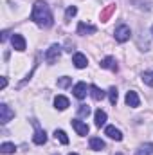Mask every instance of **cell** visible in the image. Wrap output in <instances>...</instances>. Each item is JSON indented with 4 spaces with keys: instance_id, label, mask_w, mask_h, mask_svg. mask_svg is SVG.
Returning a JSON list of instances; mask_svg holds the SVG:
<instances>
[{
    "instance_id": "cell-1",
    "label": "cell",
    "mask_w": 153,
    "mask_h": 155,
    "mask_svg": "<svg viewBox=\"0 0 153 155\" xmlns=\"http://www.w3.org/2000/svg\"><path fill=\"white\" fill-rule=\"evenodd\" d=\"M31 20L34 24H38L40 27H50L54 24L52 13H50V7L47 5V2H43V0H36L34 2L33 13H31Z\"/></svg>"
},
{
    "instance_id": "cell-2",
    "label": "cell",
    "mask_w": 153,
    "mask_h": 155,
    "mask_svg": "<svg viewBox=\"0 0 153 155\" xmlns=\"http://www.w3.org/2000/svg\"><path fill=\"white\" fill-rule=\"evenodd\" d=\"M130 36H132V31H130V27H128L126 24H121V25H117V27H115V40H117L119 43L128 41Z\"/></svg>"
},
{
    "instance_id": "cell-3",
    "label": "cell",
    "mask_w": 153,
    "mask_h": 155,
    "mask_svg": "<svg viewBox=\"0 0 153 155\" xmlns=\"http://www.w3.org/2000/svg\"><path fill=\"white\" fill-rule=\"evenodd\" d=\"M60 54H61V47H60L58 43H52V45L47 49V52H45V60H47L49 63H54V61L60 58Z\"/></svg>"
},
{
    "instance_id": "cell-4",
    "label": "cell",
    "mask_w": 153,
    "mask_h": 155,
    "mask_svg": "<svg viewBox=\"0 0 153 155\" xmlns=\"http://www.w3.org/2000/svg\"><path fill=\"white\" fill-rule=\"evenodd\" d=\"M88 90H90V87H86V83H83V81L76 83L74 88H72V92H74V96H76L77 99H85L86 94H88Z\"/></svg>"
},
{
    "instance_id": "cell-5",
    "label": "cell",
    "mask_w": 153,
    "mask_h": 155,
    "mask_svg": "<svg viewBox=\"0 0 153 155\" xmlns=\"http://www.w3.org/2000/svg\"><path fill=\"white\" fill-rule=\"evenodd\" d=\"M11 117H15V112H13L5 103H2V105H0V123L5 124V123L11 121Z\"/></svg>"
},
{
    "instance_id": "cell-6",
    "label": "cell",
    "mask_w": 153,
    "mask_h": 155,
    "mask_svg": "<svg viewBox=\"0 0 153 155\" xmlns=\"http://www.w3.org/2000/svg\"><path fill=\"white\" fill-rule=\"evenodd\" d=\"M99 65H101V69H108V71H112V72H117V69H119L114 56H106V58H103Z\"/></svg>"
},
{
    "instance_id": "cell-7",
    "label": "cell",
    "mask_w": 153,
    "mask_h": 155,
    "mask_svg": "<svg viewBox=\"0 0 153 155\" xmlns=\"http://www.w3.org/2000/svg\"><path fill=\"white\" fill-rule=\"evenodd\" d=\"M126 105L128 107H132V108H137L139 105H141V99H139V96H137V92L135 90H130V92H126Z\"/></svg>"
},
{
    "instance_id": "cell-8",
    "label": "cell",
    "mask_w": 153,
    "mask_h": 155,
    "mask_svg": "<svg viewBox=\"0 0 153 155\" xmlns=\"http://www.w3.org/2000/svg\"><path fill=\"white\" fill-rule=\"evenodd\" d=\"M11 43H13V49H16V51H25V38L22 36V35H13V38H11Z\"/></svg>"
},
{
    "instance_id": "cell-9",
    "label": "cell",
    "mask_w": 153,
    "mask_h": 155,
    "mask_svg": "<svg viewBox=\"0 0 153 155\" xmlns=\"http://www.w3.org/2000/svg\"><path fill=\"white\" fill-rule=\"evenodd\" d=\"M72 63H74V67H76V69H85V67L88 65V60H86V56H85V54L76 52V54L72 56Z\"/></svg>"
},
{
    "instance_id": "cell-10",
    "label": "cell",
    "mask_w": 153,
    "mask_h": 155,
    "mask_svg": "<svg viewBox=\"0 0 153 155\" xmlns=\"http://www.w3.org/2000/svg\"><path fill=\"white\" fill-rule=\"evenodd\" d=\"M96 31H97L96 25H90V24H85V22L77 24V35H94Z\"/></svg>"
},
{
    "instance_id": "cell-11",
    "label": "cell",
    "mask_w": 153,
    "mask_h": 155,
    "mask_svg": "<svg viewBox=\"0 0 153 155\" xmlns=\"http://www.w3.org/2000/svg\"><path fill=\"white\" fill-rule=\"evenodd\" d=\"M88 146H90V150H94V152H101V150H105V148H106L105 141H103V139H99V137H90Z\"/></svg>"
},
{
    "instance_id": "cell-12",
    "label": "cell",
    "mask_w": 153,
    "mask_h": 155,
    "mask_svg": "<svg viewBox=\"0 0 153 155\" xmlns=\"http://www.w3.org/2000/svg\"><path fill=\"white\" fill-rule=\"evenodd\" d=\"M70 124H72V128L77 132V135H86V134H88V126H86L83 121H79V119H72Z\"/></svg>"
},
{
    "instance_id": "cell-13",
    "label": "cell",
    "mask_w": 153,
    "mask_h": 155,
    "mask_svg": "<svg viewBox=\"0 0 153 155\" xmlns=\"http://www.w3.org/2000/svg\"><path fill=\"white\" fill-rule=\"evenodd\" d=\"M105 134H106L110 139H114V141H121V139H122L121 130H119V128H115V126H106V128H105Z\"/></svg>"
},
{
    "instance_id": "cell-14",
    "label": "cell",
    "mask_w": 153,
    "mask_h": 155,
    "mask_svg": "<svg viewBox=\"0 0 153 155\" xmlns=\"http://www.w3.org/2000/svg\"><path fill=\"white\" fill-rule=\"evenodd\" d=\"M69 105H70V103H69V99H67L65 96H56V97H54V107H56L58 110H67Z\"/></svg>"
},
{
    "instance_id": "cell-15",
    "label": "cell",
    "mask_w": 153,
    "mask_h": 155,
    "mask_svg": "<svg viewBox=\"0 0 153 155\" xmlns=\"http://www.w3.org/2000/svg\"><path fill=\"white\" fill-rule=\"evenodd\" d=\"M33 143L34 144H45L47 143V134L41 130V128H36L34 135H33Z\"/></svg>"
},
{
    "instance_id": "cell-16",
    "label": "cell",
    "mask_w": 153,
    "mask_h": 155,
    "mask_svg": "<svg viewBox=\"0 0 153 155\" xmlns=\"http://www.w3.org/2000/svg\"><path fill=\"white\" fill-rule=\"evenodd\" d=\"M90 96L94 97V101H103L105 99V92L99 88V87H96V85H90Z\"/></svg>"
},
{
    "instance_id": "cell-17",
    "label": "cell",
    "mask_w": 153,
    "mask_h": 155,
    "mask_svg": "<svg viewBox=\"0 0 153 155\" xmlns=\"http://www.w3.org/2000/svg\"><path fill=\"white\" fill-rule=\"evenodd\" d=\"M105 123H106V112H105V110H101V108H99V110H96V126H97V128H101Z\"/></svg>"
},
{
    "instance_id": "cell-18",
    "label": "cell",
    "mask_w": 153,
    "mask_h": 155,
    "mask_svg": "<svg viewBox=\"0 0 153 155\" xmlns=\"http://www.w3.org/2000/svg\"><path fill=\"white\" fill-rule=\"evenodd\" d=\"M153 153V144L151 143H146L142 146H139V150L135 152V155H151Z\"/></svg>"
},
{
    "instance_id": "cell-19",
    "label": "cell",
    "mask_w": 153,
    "mask_h": 155,
    "mask_svg": "<svg viewBox=\"0 0 153 155\" xmlns=\"http://www.w3.org/2000/svg\"><path fill=\"white\" fill-rule=\"evenodd\" d=\"M114 11H115V5H114V4H110V5H108V7H106L103 13H101V22H108L110 15H112Z\"/></svg>"
},
{
    "instance_id": "cell-20",
    "label": "cell",
    "mask_w": 153,
    "mask_h": 155,
    "mask_svg": "<svg viewBox=\"0 0 153 155\" xmlns=\"http://www.w3.org/2000/svg\"><path fill=\"white\" fill-rule=\"evenodd\" d=\"M54 137H56L61 144H69V137H67V134H65L63 130H56V132H54Z\"/></svg>"
},
{
    "instance_id": "cell-21",
    "label": "cell",
    "mask_w": 153,
    "mask_h": 155,
    "mask_svg": "<svg viewBox=\"0 0 153 155\" xmlns=\"http://www.w3.org/2000/svg\"><path fill=\"white\" fill-rule=\"evenodd\" d=\"M15 150H16V146H15L13 143H4V144L0 146V152H2L4 155H7V153H13Z\"/></svg>"
},
{
    "instance_id": "cell-22",
    "label": "cell",
    "mask_w": 153,
    "mask_h": 155,
    "mask_svg": "<svg viewBox=\"0 0 153 155\" xmlns=\"http://www.w3.org/2000/svg\"><path fill=\"white\" fill-rule=\"evenodd\" d=\"M142 83L148 85V87H153V71L142 72Z\"/></svg>"
},
{
    "instance_id": "cell-23",
    "label": "cell",
    "mask_w": 153,
    "mask_h": 155,
    "mask_svg": "<svg viewBox=\"0 0 153 155\" xmlns=\"http://www.w3.org/2000/svg\"><path fill=\"white\" fill-rule=\"evenodd\" d=\"M70 83H72V78H67V76L58 78V87L60 88H67V87H70Z\"/></svg>"
},
{
    "instance_id": "cell-24",
    "label": "cell",
    "mask_w": 153,
    "mask_h": 155,
    "mask_svg": "<svg viewBox=\"0 0 153 155\" xmlns=\"http://www.w3.org/2000/svg\"><path fill=\"white\" fill-rule=\"evenodd\" d=\"M108 97H110V103L112 105H117V99H119V92H117V88L112 87L110 90H108Z\"/></svg>"
},
{
    "instance_id": "cell-25",
    "label": "cell",
    "mask_w": 153,
    "mask_h": 155,
    "mask_svg": "<svg viewBox=\"0 0 153 155\" xmlns=\"http://www.w3.org/2000/svg\"><path fill=\"white\" fill-rule=\"evenodd\" d=\"M88 114H90V107H88V105H79L77 116L79 117H88Z\"/></svg>"
},
{
    "instance_id": "cell-26",
    "label": "cell",
    "mask_w": 153,
    "mask_h": 155,
    "mask_svg": "<svg viewBox=\"0 0 153 155\" xmlns=\"http://www.w3.org/2000/svg\"><path fill=\"white\" fill-rule=\"evenodd\" d=\"M76 13H77L76 5H69V7H67V13H65V18H67V20H70L72 16H76Z\"/></svg>"
},
{
    "instance_id": "cell-27",
    "label": "cell",
    "mask_w": 153,
    "mask_h": 155,
    "mask_svg": "<svg viewBox=\"0 0 153 155\" xmlns=\"http://www.w3.org/2000/svg\"><path fill=\"white\" fill-rule=\"evenodd\" d=\"M0 87H2V88H5V87H7V78H2V83H0Z\"/></svg>"
},
{
    "instance_id": "cell-28",
    "label": "cell",
    "mask_w": 153,
    "mask_h": 155,
    "mask_svg": "<svg viewBox=\"0 0 153 155\" xmlns=\"http://www.w3.org/2000/svg\"><path fill=\"white\" fill-rule=\"evenodd\" d=\"M7 35H9L7 31H4V33H2V41H5V40H7Z\"/></svg>"
},
{
    "instance_id": "cell-29",
    "label": "cell",
    "mask_w": 153,
    "mask_h": 155,
    "mask_svg": "<svg viewBox=\"0 0 153 155\" xmlns=\"http://www.w3.org/2000/svg\"><path fill=\"white\" fill-rule=\"evenodd\" d=\"M151 35H153V25H151Z\"/></svg>"
},
{
    "instance_id": "cell-30",
    "label": "cell",
    "mask_w": 153,
    "mask_h": 155,
    "mask_svg": "<svg viewBox=\"0 0 153 155\" xmlns=\"http://www.w3.org/2000/svg\"><path fill=\"white\" fill-rule=\"evenodd\" d=\"M69 155H77V153H69Z\"/></svg>"
},
{
    "instance_id": "cell-31",
    "label": "cell",
    "mask_w": 153,
    "mask_h": 155,
    "mask_svg": "<svg viewBox=\"0 0 153 155\" xmlns=\"http://www.w3.org/2000/svg\"><path fill=\"white\" fill-rule=\"evenodd\" d=\"M115 155H122V153H115Z\"/></svg>"
}]
</instances>
